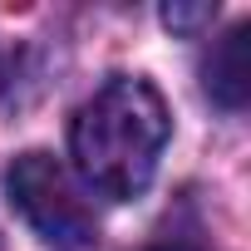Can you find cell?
I'll return each mask as SVG.
<instances>
[{"label": "cell", "instance_id": "obj_1", "mask_svg": "<svg viewBox=\"0 0 251 251\" xmlns=\"http://www.w3.org/2000/svg\"><path fill=\"white\" fill-rule=\"evenodd\" d=\"M168 128L173 123H168L163 94L148 79L118 74L74 113L69 153H74L79 177L94 192H103L113 202H128L153 182Z\"/></svg>", "mask_w": 251, "mask_h": 251}, {"label": "cell", "instance_id": "obj_2", "mask_svg": "<svg viewBox=\"0 0 251 251\" xmlns=\"http://www.w3.org/2000/svg\"><path fill=\"white\" fill-rule=\"evenodd\" d=\"M10 202L20 207V217L54 246H84L94 241V207L84 202L74 173L50 158V153H20L5 173Z\"/></svg>", "mask_w": 251, "mask_h": 251}, {"label": "cell", "instance_id": "obj_3", "mask_svg": "<svg viewBox=\"0 0 251 251\" xmlns=\"http://www.w3.org/2000/svg\"><path fill=\"white\" fill-rule=\"evenodd\" d=\"M246 45H251V25H231V30L212 45V54H207V64H202V84H207V94H212L222 108H241L246 94H251Z\"/></svg>", "mask_w": 251, "mask_h": 251}, {"label": "cell", "instance_id": "obj_4", "mask_svg": "<svg viewBox=\"0 0 251 251\" xmlns=\"http://www.w3.org/2000/svg\"><path fill=\"white\" fill-rule=\"evenodd\" d=\"M217 10L212 5H168L163 10V25H173V30H197V25H207Z\"/></svg>", "mask_w": 251, "mask_h": 251}, {"label": "cell", "instance_id": "obj_5", "mask_svg": "<svg viewBox=\"0 0 251 251\" xmlns=\"http://www.w3.org/2000/svg\"><path fill=\"white\" fill-rule=\"evenodd\" d=\"M153 251H207L202 241H192V236H168V241H158Z\"/></svg>", "mask_w": 251, "mask_h": 251}, {"label": "cell", "instance_id": "obj_6", "mask_svg": "<svg viewBox=\"0 0 251 251\" xmlns=\"http://www.w3.org/2000/svg\"><path fill=\"white\" fill-rule=\"evenodd\" d=\"M0 84H5V59H0Z\"/></svg>", "mask_w": 251, "mask_h": 251}]
</instances>
